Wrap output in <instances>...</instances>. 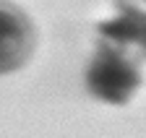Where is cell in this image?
<instances>
[{"label": "cell", "instance_id": "obj_1", "mask_svg": "<svg viewBox=\"0 0 146 138\" xmlns=\"http://www.w3.org/2000/svg\"><path fill=\"white\" fill-rule=\"evenodd\" d=\"M141 86V71L125 50L110 39H99L86 68V89L107 104H128Z\"/></svg>", "mask_w": 146, "mask_h": 138}, {"label": "cell", "instance_id": "obj_2", "mask_svg": "<svg viewBox=\"0 0 146 138\" xmlns=\"http://www.w3.org/2000/svg\"><path fill=\"white\" fill-rule=\"evenodd\" d=\"M34 39L29 16L18 5L0 0V76L18 71L31 57Z\"/></svg>", "mask_w": 146, "mask_h": 138}, {"label": "cell", "instance_id": "obj_3", "mask_svg": "<svg viewBox=\"0 0 146 138\" xmlns=\"http://www.w3.org/2000/svg\"><path fill=\"white\" fill-rule=\"evenodd\" d=\"M112 3L117 8V16L97 26L99 37L120 47H138L146 57V13L131 0H112Z\"/></svg>", "mask_w": 146, "mask_h": 138}]
</instances>
